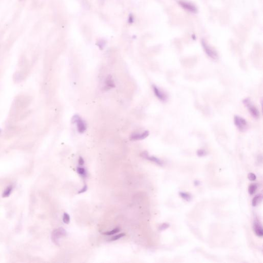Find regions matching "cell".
Instances as JSON below:
<instances>
[{
	"mask_svg": "<svg viewBox=\"0 0 263 263\" xmlns=\"http://www.w3.org/2000/svg\"><path fill=\"white\" fill-rule=\"evenodd\" d=\"M72 123H77L78 131L79 133H85V130H87V126L85 121L82 120L79 116L78 115H76L72 117Z\"/></svg>",
	"mask_w": 263,
	"mask_h": 263,
	"instance_id": "obj_1",
	"label": "cell"
},
{
	"mask_svg": "<svg viewBox=\"0 0 263 263\" xmlns=\"http://www.w3.org/2000/svg\"><path fill=\"white\" fill-rule=\"evenodd\" d=\"M234 123L239 130L243 132L244 130H246L247 123L245 119L239 116H235Z\"/></svg>",
	"mask_w": 263,
	"mask_h": 263,
	"instance_id": "obj_2",
	"label": "cell"
},
{
	"mask_svg": "<svg viewBox=\"0 0 263 263\" xmlns=\"http://www.w3.org/2000/svg\"><path fill=\"white\" fill-rule=\"evenodd\" d=\"M66 235V232L63 228H60L55 230L52 233V239L55 243H59V239Z\"/></svg>",
	"mask_w": 263,
	"mask_h": 263,
	"instance_id": "obj_3",
	"label": "cell"
},
{
	"mask_svg": "<svg viewBox=\"0 0 263 263\" xmlns=\"http://www.w3.org/2000/svg\"><path fill=\"white\" fill-rule=\"evenodd\" d=\"M244 103L248 108L249 111L252 116L255 118H258L260 115L259 112L256 109V107L251 104V102L248 99H246L244 100Z\"/></svg>",
	"mask_w": 263,
	"mask_h": 263,
	"instance_id": "obj_4",
	"label": "cell"
},
{
	"mask_svg": "<svg viewBox=\"0 0 263 263\" xmlns=\"http://www.w3.org/2000/svg\"><path fill=\"white\" fill-rule=\"evenodd\" d=\"M202 45L206 53L210 58H212L213 59H215L217 58V54L216 51L208 46L205 41H202Z\"/></svg>",
	"mask_w": 263,
	"mask_h": 263,
	"instance_id": "obj_5",
	"label": "cell"
},
{
	"mask_svg": "<svg viewBox=\"0 0 263 263\" xmlns=\"http://www.w3.org/2000/svg\"><path fill=\"white\" fill-rule=\"evenodd\" d=\"M149 135V132L146 130L141 134H132L130 136V139L131 140H139L144 139L147 137Z\"/></svg>",
	"mask_w": 263,
	"mask_h": 263,
	"instance_id": "obj_6",
	"label": "cell"
},
{
	"mask_svg": "<svg viewBox=\"0 0 263 263\" xmlns=\"http://www.w3.org/2000/svg\"><path fill=\"white\" fill-rule=\"evenodd\" d=\"M179 3L180 5L182 7H183L185 9L188 10L189 11H191L192 12H196L197 11V9L195 7L194 5H192L191 4H190L189 3L182 2V1L179 2Z\"/></svg>",
	"mask_w": 263,
	"mask_h": 263,
	"instance_id": "obj_7",
	"label": "cell"
},
{
	"mask_svg": "<svg viewBox=\"0 0 263 263\" xmlns=\"http://www.w3.org/2000/svg\"><path fill=\"white\" fill-rule=\"evenodd\" d=\"M142 156H143V157H144L145 158L149 160L150 161L154 162L156 164H159V165H162V161L158 159L156 157H154V156H149L147 154V152H143L142 154Z\"/></svg>",
	"mask_w": 263,
	"mask_h": 263,
	"instance_id": "obj_8",
	"label": "cell"
},
{
	"mask_svg": "<svg viewBox=\"0 0 263 263\" xmlns=\"http://www.w3.org/2000/svg\"><path fill=\"white\" fill-rule=\"evenodd\" d=\"M254 230L256 235L259 237H262L263 235L262 227L258 223H254Z\"/></svg>",
	"mask_w": 263,
	"mask_h": 263,
	"instance_id": "obj_9",
	"label": "cell"
},
{
	"mask_svg": "<svg viewBox=\"0 0 263 263\" xmlns=\"http://www.w3.org/2000/svg\"><path fill=\"white\" fill-rule=\"evenodd\" d=\"M105 84H106V87L108 89H111L115 87V84L114 83L112 77L110 75L108 76L106 78V80H105Z\"/></svg>",
	"mask_w": 263,
	"mask_h": 263,
	"instance_id": "obj_10",
	"label": "cell"
},
{
	"mask_svg": "<svg viewBox=\"0 0 263 263\" xmlns=\"http://www.w3.org/2000/svg\"><path fill=\"white\" fill-rule=\"evenodd\" d=\"M153 89L155 94L158 98H159L161 100H164L166 99V97L164 96V94L156 87L153 86Z\"/></svg>",
	"mask_w": 263,
	"mask_h": 263,
	"instance_id": "obj_11",
	"label": "cell"
},
{
	"mask_svg": "<svg viewBox=\"0 0 263 263\" xmlns=\"http://www.w3.org/2000/svg\"><path fill=\"white\" fill-rule=\"evenodd\" d=\"M262 196L260 195H256V196H255L254 197L253 200H252V206H256L258 204V203L261 201V199H262Z\"/></svg>",
	"mask_w": 263,
	"mask_h": 263,
	"instance_id": "obj_12",
	"label": "cell"
},
{
	"mask_svg": "<svg viewBox=\"0 0 263 263\" xmlns=\"http://www.w3.org/2000/svg\"><path fill=\"white\" fill-rule=\"evenodd\" d=\"M77 171L78 174L83 177H85L87 176V172L85 169L82 167H78L77 169Z\"/></svg>",
	"mask_w": 263,
	"mask_h": 263,
	"instance_id": "obj_13",
	"label": "cell"
},
{
	"mask_svg": "<svg viewBox=\"0 0 263 263\" xmlns=\"http://www.w3.org/2000/svg\"><path fill=\"white\" fill-rule=\"evenodd\" d=\"M257 185L256 184H252L249 187L248 192L251 195L254 194V192H256V189H257Z\"/></svg>",
	"mask_w": 263,
	"mask_h": 263,
	"instance_id": "obj_14",
	"label": "cell"
},
{
	"mask_svg": "<svg viewBox=\"0 0 263 263\" xmlns=\"http://www.w3.org/2000/svg\"><path fill=\"white\" fill-rule=\"evenodd\" d=\"M126 235V234L125 233H120V234H117L114 237H112L111 239H109V241H116L117 239H120L121 238L123 237H124Z\"/></svg>",
	"mask_w": 263,
	"mask_h": 263,
	"instance_id": "obj_15",
	"label": "cell"
},
{
	"mask_svg": "<svg viewBox=\"0 0 263 263\" xmlns=\"http://www.w3.org/2000/svg\"><path fill=\"white\" fill-rule=\"evenodd\" d=\"M63 221L66 224H68L70 222V216L67 213H64L63 214Z\"/></svg>",
	"mask_w": 263,
	"mask_h": 263,
	"instance_id": "obj_16",
	"label": "cell"
},
{
	"mask_svg": "<svg viewBox=\"0 0 263 263\" xmlns=\"http://www.w3.org/2000/svg\"><path fill=\"white\" fill-rule=\"evenodd\" d=\"M120 231V229L118 228H115V229H114L113 230H112L111 231H107L106 232H104L103 233L104 234H105V235H113V234H116V233H117L118 232Z\"/></svg>",
	"mask_w": 263,
	"mask_h": 263,
	"instance_id": "obj_17",
	"label": "cell"
},
{
	"mask_svg": "<svg viewBox=\"0 0 263 263\" xmlns=\"http://www.w3.org/2000/svg\"><path fill=\"white\" fill-rule=\"evenodd\" d=\"M12 188L11 186H10L9 187H8L6 189V190H5V192L3 193V196L4 197H7L8 196H9L10 193L12 191Z\"/></svg>",
	"mask_w": 263,
	"mask_h": 263,
	"instance_id": "obj_18",
	"label": "cell"
},
{
	"mask_svg": "<svg viewBox=\"0 0 263 263\" xmlns=\"http://www.w3.org/2000/svg\"><path fill=\"white\" fill-rule=\"evenodd\" d=\"M179 195L182 198H183L185 200H187V201L190 200V199H191V196L188 193L180 192Z\"/></svg>",
	"mask_w": 263,
	"mask_h": 263,
	"instance_id": "obj_19",
	"label": "cell"
},
{
	"mask_svg": "<svg viewBox=\"0 0 263 263\" xmlns=\"http://www.w3.org/2000/svg\"><path fill=\"white\" fill-rule=\"evenodd\" d=\"M248 178L250 181H254L256 180V175L255 174L250 173H249L248 175Z\"/></svg>",
	"mask_w": 263,
	"mask_h": 263,
	"instance_id": "obj_20",
	"label": "cell"
},
{
	"mask_svg": "<svg viewBox=\"0 0 263 263\" xmlns=\"http://www.w3.org/2000/svg\"><path fill=\"white\" fill-rule=\"evenodd\" d=\"M169 227V224H167L166 223L165 224H162V226L160 227V230H164L166 229L167 228H168Z\"/></svg>",
	"mask_w": 263,
	"mask_h": 263,
	"instance_id": "obj_21",
	"label": "cell"
},
{
	"mask_svg": "<svg viewBox=\"0 0 263 263\" xmlns=\"http://www.w3.org/2000/svg\"><path fill=\"white\" fill-rule=\"evenodd\" d=\"M197 155L199 156H205L206 155V152L205 151L203 150H200L198 151L197 152Z\"/></svg>",
	"mask_w": 263,
	"mask_h": 263,
	"instance_id": "obj_22",
	"label": "cell"
},
{
	"mask_svg": "<svg viewBox=\"0 0 263 263\" xmlns=\"http://www.w3.org/2000/svg\"><path fill=\"white\" fill-rule=\"evenodd\" d=\"M87 186L85 185V186L82 188V189H81V190L78 192V193L79 194H80V193H85L86 191H87Z\"/></svg>",
	"mask_w": 263,
	"mask_h": 263,
	"instance_id": "obj_23",
	"label": "cell"
},
{
	"mask_svg": "<svg viewBox=\"0 0 263 263\" xmlns=\"http://www.w3.org/2000/svg\"><path fill=\"white\" fill-rule=\"evenodd\" d=\"M97 45H98V46H99V48L102 49V48H103L104 45H105L104 42L102 41H99V42L97 43Z\"/></svg>",
	"mask_w": 263,
	"mask_h": 263,
	"instance_id": "obj_24",
	"label": "cell"
},
{
	"mask_svg": "<svg viewBox=\"0 0 263 263\" xmlns=\"http://www.w3.org/2000/svg\"><path fill=\"white\" fill-rule=\"evenodd\" d=\"M134 17H133V15H132V14H130V16H129V17H128V22L129 23L132 24V23H133V22H134Z\"/></svg>",
	"mask_w": 263,
	"mask_h": 263,
	"instance_id": "obj_25",
	"label": "cell"
},
{
	"mask_svg": "<svg viewBox=\"0 0 263 263\" xmlns=\"http://www.w3.org/2000/svg\"><path fill=\"white\" fill-rule=\"evenodd\" d=\"M78 162H79V165H80V166H82V165H83L84 164H85V160H84L83 158L82 157H79V159Z\"/></svg>",
	"mask_w": 263,
	"mask_h": 263,
	"instance_id": "obj_26",
	"label": "cell"
}]
</instances>
